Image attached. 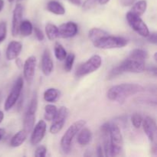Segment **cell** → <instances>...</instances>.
<instances>
[{"label": "cell", "instance_id": "cell-1", "mask_svg": "<svg viewBox=\"0 0 157 157\" xmlns=\"http://www.w3.org/2000/svg\"><path fill=\"white\" fill-rule=\"evenodd\" d=\"M144 90V87L137 84H121L110 87L107 96L110 101L124 103L127 98L142 92Z\"/></svg>", "mask_w": 157, "mask_h": 157}, {"label": "cell", "instance_id": "cell-2", "mask_svg": "<svg viewBox=\"0 0 157 157\" xmlns=\"http://www.w3.org/2000/svg\"><path fill=\"white\" fill-rule=\"evenodd\" d=\"M145 71V61L128 58L118 66L113 67L108 75V78H113L125 72L142 73Z\"/></svg>", "mask_w": 157, "mask_h": 157}, {"label": "cell", "instance_id": "cell-3", "mask_svg": "<svg viewBox=\"0 0 157 157\" xmlns=\"http://www.w3.org/2000/svg\"><path fill=\"white\" fill-rule=\"evenodd\" d=\"M85 125V121L79 120V121H76L73 124H71L68 127V129L66 130V132L64 133L62 138H61V143H60L61 150L64 152V153L67 154V153H70L74 138Z\"/></svg>", "mask_w": 157, "mask_h": 157}, {"label": "cell", "instance_id": "cell-4", "mask_svg": "<svg viewBox=\"0 0 157 157\" xmlns=\"http://www.w3.org/2000/svg\"><path fill=\"white\" fill-rule=\"evenodd\" d=\"M93 44L95 47L101 49L120 48L127 45L128 44V40L124 37L111 36L108 34L97 40L93 42Z\"/></svg>", "mask_w": 157, "mask_h": 157}, {"label": "cell", "instance_id": "cell-5", "mask_svg": "<svg viewBox=\"0 0 157 157\" xmlns=\"http://www.w3.org/2000/svg\"><path fill=\"white\" fill-rule=\"evenodd\" d=\"M110 156H118L123 150L124 140L119 127L115 124L110 126Z\"/></svg>", "mask_w": 157, "mask_h": 157}, {"label": "cell", "instance_id": "cell-6", "mask_svg": "<svg viewBox=\"0 0 157 157\" xmlns=\"http://www.w3.org/2000/svg\"><path fill=\"white\" fill-rule=\"evenodd\" d=\"M101 64H102L101 57L98 55H93L86 62L78 67L76 71V76L81 78L89 74L93 73L101 67Z\"/></svg>", "mask_w": 157, "mask_h": 157}, {"label": "cell", "instance_id": "cell-7", "mask_svg": "<svg viewBox=\"0 0 157 157\" xmlns=\"http://www.w3.org/2000/svg\"><path fill=\"white\" fill-rule=\"evenodd\" d=\"M23 85H24V81H23L22 78L19 77L16 80L15 84H14L12 90H11L9 96L7 97L6 100V102H5V110L6 111L10 110L17 104L20 98V95L21 94V91H22Z\"/></svg>", "mask_w": 157, "mask_h": 157}, {"label": "cell", "instance_id": "cell-8", "mask_svg": "<svg viewBox=\"0 0 157 157\" xmlns=\"http://www.w3.org/2000/svg\"><path fill=\"white\" fill-rule=\"evenodd\" d=\"M38 107V97L35 93L29 104L24 118V130L28 133L32 132L35 122V113Z\"/></svg>", "mask_w": 157, "mask_h": 157}, {"label": "cell", "instance_id": "cell-9", "mask_svg": "<svg viewBox=\"0 0 157 157\" xmlns=\"http://www.w3.org/2000/svg\"><path fill=\"white\" fill-rule=\"evenodd\" d=\"M127 20L130 27L140 35L143 37H147L150 34V30L147 27V24L140 18V16L128 12L127 14Z\"/></svg>", "mask_w": 157, "mask_h": 157}, {"label": "cell", "instance_id": "cell-10", "mask_svg": "<svg viewBox=\"0 0 157 157\" xmlns=\"http://www.w3.org/2000/svg\"><path fill=\"white\" fill-rule=\"evenodd\" d=\"M68 112V109L65 107H61L57 111L55 118L52 120L53 123L50 127V132L52 134H56L61 131L67 117Z\"/></svg>", "mask_w": 157, "mask_h": 157}, {"label": "cell", "instance_id": "cell-11", "mask_svg": "<svg viewBox=\"0 0 157 157\" xmlns=\"http://www.w3.org/2000/svg\"><path fill=\"white\" fill-rule=\"evenodd\" d=\"M46 128H47V126H46L45 121L42 120L38 121L35 127L34 126L32 130V136H31V143L32 145H37L42 140L45 135Z\"/></svg>", "mask_w": 157, "mask_h": 157}, {"label": "cell", "instance_id": "cell-12", "mask_svg": "<svg viewBox=\"0 0 157 157\" xmlns=\"http://www.w3.org/2000/svg\"><path fill=\"white\" fill-rule=\"evenodd\" d=\"M37 59L35 56H30L25 60L23 65V73L26 81L31 83L35 76V67H36Z\"/></svg>", "mask_w": 157, "mask_h": 157}, {"label": "cell", "instance_id": "cell-13", "mask_svg": "<svg viewBox=\"0 0 157 157\" xmlns=\"http://www.w3.org/2000/svg\"><path fill=\"white\" fill-rule=\"evenodd\" d=\"M78 27L76 23L73 21L64 23L58 27L59 36L64 38H72L78 34Z\"/></svg>", "mask_w": 157, "mask_h": 157}, {"label": "cell", "instance_id": "cell-14", "mask_svg": "<svg viewBox=\"0 0 157 157\" xmlns=\"http://www.w3.org/2000/svg\"><path fill=\"white\" fill-rule=\"evenodd\" d=\"M23 15V6L21 4H17L13 11V17H12V35L13 37L18 35L19 25L21 21Z\"/></svg>", "mask_w": 157, "mask_h": 157}, {"label": "cell", "instance_id": "cell-15", "mask_svg": "<svg viewBox=\"0 0 157 157\" xmlns=\"http://www.w3.org/2000/svg\"><path fill=\"white\" fill-rule=\"evenodd\" d=\"M142 124L144 132L148 139L151 142H153L156 134V124L155 120L150 117H147L145 119L143 120Z\"/></svg>", "mask_w": 157, "mask_h": 157}, {"label": "cell", "instance_id": "cell-16", "mask_svg": "<svg viewBox=\"0 0 157 157\" xmlns=\"http://www.w3.org/2000/svg\"><path fill=\"white\" fill-rule=\"evenodd\" d=\"M54 69L53 61L52 59L50 51L46 48L44 51L41 58V70L45 76H49Z\"/></svg>", "mask_w": 157, "mask_h": 157}, {"label": "cell", "instance_id": "cell-17", "mask_svg": "<svg viewBox=\"0 0 157 157\" xmlns=\"http://www.w3.org/2000/svg\"><path fill=\"white\" fill-rule=\"evenodd\" d=\"M22 49V44L19 41H12L8 45L6 49V58L9 61L16 59Z\"/></svg>", "mask_w": 157, "mask_h": 157}, {"label": "cell", "instance_id": "cell-18", "mask_svg": "<svg viewBox=\"0 0 157 157\" xmlns=\"http://www.w3.org/2000/svg\"><path fill=\"white\" fill-rule=\"evenodd\" d=\"M110 126L109 123H105L101 127V134H102L103 145H104V150L105 153V156H110Z\"/></svg>", "mask_w": 157, "mask_h": 157}, {"label": "cell", "instance_id": "cell-19", "mask_svg": "<svg viewBox=\"0 0 157 157\" xmlns=\"http://www.w3.org/2000/svg\"><path fill=\"white\" fill-rule=\"evenodd\" d=\"M80 133H78V144L81 146H86L91 141L92 139V133L89 129L84 128L80 130Z\"/></svg>", "mask_w": 157, "mask_h": 157}, {"label": "cell", "instance_id": "cell-20", "mask_svg": "<svg viewBox=\"0 0 157 157\" xmlns=\"http://www.w3.org/2000/svg\"><path fill=\"white\" fill-rule=\"evenodd\" d=\"M28 133L25 130H21L15 133L12 137L10 141V145L12 147H18L25 141L27 138Z\"/></svg>", "mask_w": 157, "mask_h": 157}, {"label": "cell", "instance_id": "cell-21", "mask_svg": "<svg viewBox=\"0 0 157 157\" xmlns=\"http://www.w3.org/2000/svg\"><path fill=\"white\" fill-rule=\"evenodd\" d=\"M47 9L52 13L62 15L65 13V9L60 2L57 1H50L47 4Z\"/></svg>", "mask_w": 157, "mask_h": 157}, {"label": "cell", "instance_id": "cell-22", "mask_svg": "<svg viewBox=\"0 0 157 157\" xmlns=\"http://www.w3.org/2000/svg\"><path fill=\"white\" fill-rule=\"evenodd\" d=\"M32 32H33V25H32V22L28 20H24V21H21L19 25V30L18 32H20L22 36L27 37L32 35Z\"/></svg>", "mask_w": 157, "mask_h": 157}, {"label": "cell", "instance_id": "cell-23", "mask_svg": "<svg viewBox=\"0 0 157 157\" xmlns=\"http://www.w3.org/2000/svg\"><path fill=\"white\" fill-rule=\"evenodd\" d=\"M147 8V2L146 0H140V1L137 2H136L133 5V6L132 7L131 10L130 12L135 14V15H138V16H141L146 12Z\"/></svg>", "mask_w": 157, "mask_h": 157}, {"label": "cell", "instance_id": "cell-24", "mask_svg": "<svg viewBox=\"0 0 157 157\" xmlns=\"http://www.w3.org/2000/svg\"><path fill=\"white\" fill-rule=\"evenodd\" d=\"M45 32L47 35L48 38L51 41L56 39L59 37V33H58V28L55 25L52 23H48L45 26Z\"/></svg>", "mask_w": 157, "mask_h": 157}, {"label": "cell", "instance_id": "cell-25", "mask_svg": "<svg viewBox=\"0 0 157 157\" xmlns=\"http://www.w3.org/2000/svg\"><path fill=\"white\" fill-rule=\"evenodd\" d=\"M60 93L57 89L55 88H48L46 90L44 93V101L49 103L55 102L59 98Z\"/></svg>", "mask_w": 157, "mask_h": 157}, {"label": "cell", "instance_id": "cell-26", "mask_svg": "<svg viewBox=\"0 0 157 157\" xmlns=\"http://www.w3.org/2000/svg\"><path fill=\"white\" fill-rule=\"evenodd\" d=\"M88 35L89 38H90V41H91L92 42H94V41H96L97 40H98L99 38L108 35V33H107L106 31L103 30V29H98V28H94V29H90Z\"/></svg>", "mask_w": 157, "mask_h": 157}, {"label": "cell", "instance_id": "cell-27", "mask_svg": "<svg viewBox=\"0 0 157 157\" xmlns=\"http://www.w3.org/2000/svg\"><path fill=\"white\" fill-rule=\"evenodd\" d=\"M130 58H133V59L139 60V61H145L146 59L148 58V54L146 51L143 50L141 48H136L133 49L130 54Z\"/></svg>", "mask_w": 157, "mask_h": 157}, {"label": "cell", "instance_id": "cell-28", "mask_svg": "<svg viewBox=\"0 0 157 157\" xmlns=\"http://www.w3.org/2000/svg\"><path fill=\"white\" fill-rule=\"evenodd\" d=\"M58 109L53 104H48L44 108V119L48 121H52L56 115Z\"/></svg>", "mask_w": 157, "mask_h": 157}, {"label": "cell", "instance_id": "cell-29", "mask_svg": "<svg viewBox=\"0 0 157 157\" xmlns=\"http://www.w3.org/2000/svg\"><path fill=\"white\" fill-rule=\"evenodd\" d=\"M55 55L56 57V58L59 61H64L65 59L66 56H67V52L64 49V48L63 47L62 44H61L60 43L57 42L55 44Z\"/></svg>", "mask_w": 157, "mask_h": 157}, {"label": "cell", "instance_id": "cell-30", "mask_svg": "<svg viewBox=\"0 0 157 157\" xmlns=\"http://www.w3.org/2000/svg\"><path fill=\"white\" fill-rule=\"evenodd\" d=\"M75 60V55L74 53H70L67 55L65 58V62H64V70L69 72L71 71L73 67L74 62Z\"/></svg>", "mask_w": 157, "mask_h": 157}, {"label": "cell", "instance_id": "cell-31", "mask_svg": "<svg viewBox=\"0 0 157 157\" xmlns=\"http://www.w3.org/2000/svg\"><path fill=\"white\" fill-rule=\"evenodd\" d=\"M131 121L133 127H134L136 129L140 128V127H141V125H142V123H143L142 116L137 113H133V116L131 117Z\"/></svg>", "mask_w": 157, "mask_h": 157}, {"label": "cell", "instance_id": "cell-32", "mask_svg": "<svg viewBox=\"0 0 157 157\" xmlns=\"http://www.w3.org/2000/svg\"><path fill=\"white\" fill-rule=\"evenodd\" d=\"M98 0H85L82 5L83 10L87 11L94 9L97 6Z\"/></svg>", "mask_w": 157, "mask_h": 157}, {"label": "cell", "instance_id": "cell-33", "mask_svg": "<svg viewBox=\"0 0 157 157\" xmlns=\"http://www.w3.org/2000/svg\"><path fill=\"white\" fill-rule=\"evenodd\" d=\"M7 35V25L5 21L0 22V43L2 42Z\"/></svg>", "mask_w": 157, "mask_h": 157}, {"label": "cell", "instance_id": "cell-34", "mask_svg": "<svg viewBox=\"0 0 157 157\" xmlns=\"http://www.w3.org/2000/svg\"><path fill=\"white\" fill-rule=\"evenodd\" d=\"M47 153V148L44 146H39L35 150V156L36 157H44Z\"/></svg>", "mask_w": 157, "mask_h": 157}, {"label": "cell", "instance_id": "cell-35", "mask_svg": "<svg viewBox=\"0 0 157 157\" xmlns=\"http://www.w3.org/2000/svg\"><path fill=\"white\" fill-rule=\"evenodd\" d=\"M33 29H34V31H35V36H36L37 39L40 41H43L44 38V35L43 34L42 31H41V29L38 27L33 28Z\"/></svg>", "mask_w": 157, "mask_h": 157}, {"label": "cell", "instance_id": "cell-36", "mask_svg": "<svg viewBox=\"0 0 157 157\" xmlns=\"http://www.w3.org/2000/svg\"><path fill=\"white\" fill-rule=\"evenodd\" d=\"M148 38L149 42L152 43L153 44H156L157 43V35L156 32H152L151 34H149V35L147 36Z\"/></svg>", "mask_w": 157, "mask_h": 157}, {"label": "cell", "instance_id": "cell-37", "mask_svg": "<svg viewBox=\"0 0 157 157\" xmlns=\"http://www.w3.org/2000/svg\"><path fill=\"white\" fill-rule=\"evenodd\" d=\"M136 0H121V3L124 6H130L134 3Z\"/></svg>", "mask_w": 157, "mask_h": 157}, {"label": "cell", "instance_id": "cell-38", "mask_svg": "<svg viewBox=\"0 0 157 157\" xmlns=\"http://www.w3.org/2000/svg\"><path fill=\"white\" fill-rule=\"evenodd\" d=\"M97 155L99 157H102L104 156V154H103V148L101 146H98V150H97Z\"/></svg>", "mask_w": 157, "mask_h": 157}, {"label": "cell", "instance_id": "cell-39", "mask_svg": "<svg viewBox=\"0 0 157 157\" xmlns=\"http://www.w3.org/2000/svg\"><path fill=\"white\" fill-rule=\"evenodd\" d=\"M68 1L75 6H80L81 4V0H68Z\"/></svg>", "mask_w": 157, "mask_h": 157}, {"label": "cell", "instance_id": "cell-40", "mask_svg": "<svg viewBox=\"0 0 157 157\" xmlns=\"http://www.w3.org/2000/svg\"><path fill=\"white\" fill-rule=\"evenodd\" d=\"M5 133H6V130H5L3 128H0V140L3 138Z\"/></svg>", "mask_w": 157, "mask_h": 157}, {"label": "cell", "instance_id": "cell-41", "mask_svg": "<svg viewBox=\"0 0 157 157\" xmlns=\"http://www.w3.org/2000/svg\"><path fill=\"white\" fill-rule=\"evenodd\" d=\"M16 64H18V66L19 67H21V65H22V63H21V59H20V58H16Z\"/></svg>", "mask_w": 157, "mask_h": 157}, {"label": "cell", "instance_id": "cell-42", "mask_svg": "<svg viewBox=\"0 0 157 157\" xmlns=\"http://www.w3.org/2000/svg\"><path fill=\"white\" fill-rule=\"evenodd\" d=\"M109 1H110V0H98V2H100V4H101V5L107 4Z\"/></svg>", "mask_w": 157, "mask_h": 157}, {"label": "cell", "instance_id": "cell-43", "mask_svg": "<svg viewBox=\"0 0 157 157\" xmlns=\"http://www.w3.org/2000/svg\"><path fill=\"white\" fill-rule=\"evenodd\" d=\"M3 119H4V113H3L2 111H1V110H0V124L2 122Z\"/></svg>", "mask_w": 157, "mask_h": 157}, {"label": "cell", "instance_id": "cell-44", "mask_svg": "<svg viewBox=\"0 0 157 157\" xmlns=\"http://www.w3.org/2000/svg\"><path fill=\"white\" fill-rule=\"evenodd\" d=\"M3 7H4V1L3 0H0V12L2 10Z\"/></svg>", "mask_w": 157, "mask_h": 157}, {"label": "cell", "instance_id": "cell-45", "mask_svg": "<svg viewBox=\"0 0 157 157\" xmlns=\"http://www.w3.org/2000/svg\"><path fill=\"white\" fill-rule=\"evenodd\" d=\"M156 56H157V53L156 52V53H155V55H154V60H155V61H157V59H156Z\"/></svg>", "mask_w": 157, "mask_h": 157}, {"label": "cell", "instance_id": "cell-46", "mask_svg": "<svg viewBox=\"0 0 157 157\" xmlns=\"http://www.w3.org/2000/svg\"><path fill=\"white\" fill-rule=\"evenodd\" d=\"M8 1H9V2H13L14 0H8Z\"/></svg>", "mask_w": 157, "mask_h": 157}]
</instances>
